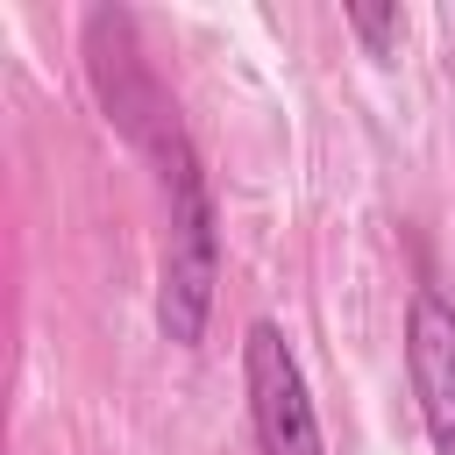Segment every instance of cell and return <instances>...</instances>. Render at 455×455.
<instances>
[{
  "label": "cell",
  "mask_w": 455,
  "mask_h": 455,
  "mask_svg": "<svg viewBox=\"0 0 455 455\" xmlns=\"http://www.w3.org/2000/svg\"><path fill=\"white\" fill-rule=\"evenodd\" d=\"M164 199H171V228H164V284H156V320L178 348H199L206 313H213V277H220V242H213V199L199 178V156L185 135H171L164 149Z\"/></svg>",
  "instance_id": "cell-1"
},
{
  "label": "cell",
  "mask_w": 455,
  "mask_h": 455,
  "mask_svg": "<svg viewBox=\"0 0 455 455\" xmlns=\"http://www.w3.org/2000/svg\"><path fill=\"white\" fill-rule=\"evenodd\" d=\"M242 384H249V419H256V448L263 455H327L306 370H299L291 341L270 320H256L249 341H242Z\"/></svg>",
  "instance_id": "cell-2"
},
{
  "label": "cell",
  "mask_w": 455,
  "mask_h": 455,
  "mask_svg": "<svg viewBox=\"0 0 455 455\" xmlns=\"http://www.w3.org/2000/svg\"><path fill=\"white\" fill-rule=\"evenodd\" d=\"M405 363L419 391V419L434 434V455H455V306L419 291L405 313Z\"/></svg>",
  "instance_id": "cell-3"
},
{
  "label": "cell",
  "mask_w": 455,
  "mask_h": 455,
  "mask_svg": "<svg viewBox=\"0 0 455 455\" xmlns=\"http://www.w3.org/2000/svg\"><path fill=\"white\" fill-rule=\"evenodd\" d=\"M348 28H355V36L370 43V57H391V50H398V28H405V21H398V7H348Z\"/></svg>",
  "instance_id": "cell-4"
}]
</instances>
